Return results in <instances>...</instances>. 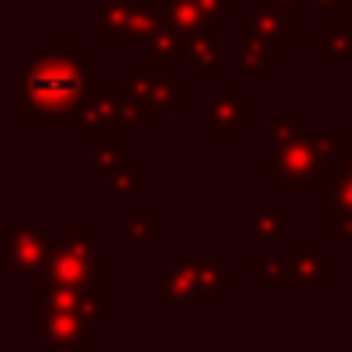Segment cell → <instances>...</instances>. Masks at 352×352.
<instances>
[{"mask_svg":"<svg viewBox=\"0 0 352 352\" xmlns=\"http://www.w3.org/2000/svg\"><path fill=\"white\" fill-rule=\"evenodd\" d=\"M38 335L49 349H73V352H90L94 349V318L76 314V311H45L35 314Z\"/></svg>","mask_w":352,"mask_h":352,"instance_id":"obj_11","label":"cell"},{"mask_svg":"<svg viewBox=\"0 0 352 352\" xmlns=\"http://www.w3.org/2000/svg\"><path fill=\"white\" fill-rule=\"evenodd\" d=\"M328 239L331 242H352V145H345L328 173Z\"/></svg>","mask_w":352,"mask_h":352,"instance_id":"obj_7","label":"cell"},{"mask_svg":"<svg viewBox=\"0 0 352 352\" xmlns=\"http://www.w3.org/2000/svg\"><path fill=\"white\" fill-rule=\"evenodd\" d=\"M252 28H256V32H270V35H276V38H297V25L283 18V8L273 4V0H266V4L256 11Z\"/></svg>","mask_w":352,"mask_h":352,"instance_id":"obj_18","label":"cell"},{"mask_svg":"<svg viewBox=\"0 0 352 352\" xmlns=\"http://www.w3.org/2000/svg\"><path fill=\"white\" fill-rule=\"evenodd\" d=\"M300 135H304V131H300V121H297L294 114L273 118V121H270V152H280V148L294 145Z\"/></svg>","mask_w":352,"mask_h":352,"instance_id":"obj_22","label":"cell"},{"mask_svg":"<svg viewBox=\"0 0 352 352\" xmlns=\"http://www.w3.org/2000/svg\"><path fill=\"white\" fill-rule=\"evenodd\" d=\"M318 8H352V0H314Z\"/></svg>","mask_w":352,"mask_h":352,"instance_id":"obj_26","label":"cell"},{"mask_svg":"<svg viewBox=\"0 0 352 352\" xmlns=\"http://www.w3.org/2000/svg\"><path fill=\"white\" fill-rule=\"evenodd\" d=\"M204 4H208L211 11H221V8H232V4H235V0H204Z\"/></svg>","mask_w":352,"mask_h":352,"instance_id":"obj_27","label":"cell"},{"mask_svg":"<svg viewBox=\"0 0 352 352\" xmlns=\"http://www.w3.org/2000/svg\"><path fill=\"white\" fill-rule=\"evenodd\" d=\"M124 83H128V90H131L135 107L142 111V118L166 114V111H173L176 104H184L187 94H190L184 83H173V76L162 73L159 66H155V69H131Z\"/></svg>","mask_w":352,"mask_h":352,"instance_id":"obj_8","label":"cell"},{"mask_svg":"<svg viewBox=\"0 0 352 352\" xmlns=\"http://www.w3.org/2000/svg\"><path fill=\"white\" fill-rule=\"evenodd\" d=\"M107 273H111L107 259H97L94 252H76L59 242L56 249H49L45 266L32 276L56 287H94V283H107Z\"/></svg>","mask_w":352,"mask_h":352,"instance_id":"obj_6","label":"cell"},{"mask_svg":"<svg viewBox=\"0 0 352 352\" xmlns=\"http://www.w3.org/2000/svg\"><path fill=\"white\" fill-rule=\"evenodd\" d=\"M283 42H287V38H276V35H270V32H256V28H252V35L242 38V45H239L235 66H239V69H266V66L283 52Z\"/></svg>","mask_w":352,"mask_h":352,"instance_id":"obj_14","label":"cell"},{"mask_svg":"<svg viewBox=\"0 0 352 352\" xmlns=\"http://www.w3.org/2000/svg\"><path fill=\"white\" fill-rule=\"evenodd\" d=\"M155 225H159V214L155 211H135V214L124 218V235L131 242H152Z\"/></svg>","mask_w":352,"mask_h":352,"instance_id":"obj_23","label":"cell"},{"mask_svg":"<svg viewBox=\"0 0 352 352\" xmlns=\"http://www.w3.org/2000/svg\"><path fill=\"white\" fill-rule=\"evenodd\" d=\"M124 159H128V155L111 145V135H94V173H97V176H111Z\"/></svg>","mask_w":352,"mask_h":352,"instance_id":"obj_20","label":"cell"},{"mask_svg":"<svg viewBox=\"0 0 352 352\" xmlns=\"http://www.w3.org/2000/svg\"><path fill=\"white\" fill-rule=\"evenodd\" d=\"M107 180H111V194H142V166L124 159Z\"/></svg>","mask_w":352,"mask_h":352,"instance_id":"obj_21","label":"cell"},{"mask_svg":"<svg viewBox=\"0 0 352 352\" xmlns=\"http://www.w3.org/2000/svg\"><path fill=\"white\" fill-rule=\"evenodd\" d=\"M166 25L180 35H204L221 38V21H214L218 11H211L204 0H155Z\"/></svg>","mask_w":352,"mask_h":352,"instance_id":"obj_12","label":"cell"},{"mask_svg":"<svg viewBox=\"0 0 352 352\" xmlns=\"http://www.w3.org/2000/svg\"><path fill=\"white\" fill-rule=\"evenodd\" d=\"M249 228H252V239L256 242H276L283 235V214L280 211H259Z\"/></svg>","mask_w":352,"mask_h":352,"instance_id":"obj_24","label":"cell"},{"mask_svg":"<svg viewBox=\"0 0 352 352\" xmlns=\"http://www.w3.org/2000/svg\"><path fill=\"white\" fill-rule=\"evenodd\" d=\"M311 49H314V56H321L335 73H342V69L349 66V59H352V35H349V28H345L342 21H335L324 35H318V38L311 42Z\"/></svg>","mask_w":352,"mask_h":352,"instance_id":"obj_16","label":"cell"},{"mask_svg":"<svg viewBox=\"0 0 352 352\" xmlns=\"http://www.w3.org/2000/svg\"><path fill=\"white\" fill-rule=\"evenodd\" d=\"M239 280L225 273L208 256H176L162 273L155 300L159 304H218L225 290H235Z\"/></svg>","mask_w":352,"mask_h":352,"instance_id":"obj_2","label":"cell"},{"mask_svg":"<svg viewBox=\"0 0 352 352\" xmlns=\"http://www.w3.org/2000/svg\"><path fill=\"white\" fill-rule=\"evenodd\" d=\"M218 38H204V35H180V52L187 56L190 69H218V52H214Z\"/></svg>","mask_w":352,"mask_h":352,"instance_id":"obj_17","label":"cell"},{"mask_svg":"<svg viewBox=\"0 0 352 352\" xmlns=\"http://www.w3.org/2000/svg\"><path fill=\"white\" fill-rule=\"evenodd\" d=\"M290 287L294 290H321V287H328V270H324V263L318 259V252L307 245V242H300L297 245V252L290 256Z\"/></svg>","mask_w":352,"mask_h":352,"instance_id":"obj_15","label":"cell"},{"mask_svg":"<svg viewBox=\"0 0 352 352\" xmlns=\"http://www.w3.org/2000/svg\"><path fill=\"white\" fill-rule=\"evenodd\" d=\"M80 131L87 135H114V131H135L142 121V111L135 107V97L124 87H94L76 111Z\"/></svg>","mask_w":352,"mask_h":352,"instance_id":"obj_4","label":"cell"},{"mask_svg":"<svg viewBox=\"0 0 352 352\" xmlns=\"http://www.w3.org/2000/svg\"><path fill=\"white\" fill-rule=\"evenodd\" d=\"M324 173H328V159L318 152L311 135H300L294 145L270 152V162H266V176L280 184L287 197H307L324 180Z\"/></svg>","mask_w":352,"mask_h":352,"instance_id":"obj_3","label":"cell"},{"mask_svg":"<svg viewBox=\"0 0 352 352\" xmlns=\"http://www.w3.org/2000/svg\"><path fill=\"white\" fill-rule=\"evenodd\" d=\"M252 273L263 276L273 290H290V259H266V256H256V259H252Z\"/></svg>","mask_w":352,"mask_h":352,"instance_id":"obj_19","label":"cell"},{"mask_svg":"<svg viewBox=\"0 0 352 352\" xmlns=\"http://www.w3.org/2000/svg\"><path fill=\"white\" fill-rule=\"evenodd\" d=\"M45 311H76V314L94 318V321H104L111 314V307H107V283L56 287V283H45V280L32 276V314H45Z\"/></svg>","mask_w":352,"mask_h":352,"instance_id":"obj_5","label":"cell"},{"mask_svg":"<svg viewBox=\"0 0 352 352\" xmlns=\"http://www.w3.org/2000/svg\"><path fill=\"white\" fill-rule=\"evenodd\" d=\"M166 18L155 8H131L128 0H107L94 21V35L100 42L107 38H145L152 28H159Z\"/></svg>","mask_w":352,"mask_h":352,"instance_id":"obj_9","label":"cell"},{"mask_svg":"<svg viewBox=\"0 0 352 352\" xmlns=\"http://www.w3.org/2000/svg\"><path fill=\"white\" fill-rule=\"evenodd\" d=\"M273 4H280V8L287 11V8H294V4H297V0H273Z\"/></svg>","mask_w":352,"mask_h":352,"instance_id":"obj_28","label":"cell"},{"mask_svg":"<svg viewBox=\"0 0 352 352\" xmlns=\"http://www.w3.org/2000/svg\"><path fill=\"white\" fill-rule=\"evenodd\" d=\"M97 59L76 45V38H52L42 56L28 63V69L14 80V111L32 118H69L83 107L94 90Z\"/></svg>","mask_w":352,"mask_h":352,"instance_id":"obj_1","label":"cell"},{"mask_svg":"<svg viewBox=\"0 0 352 352\" xmlns=\"http://www.w3.org/2000/svg\"><path fill=\"white\" fill-rule=\"evenodd\" d=\"M204 128L211 135H245L252 128V104L235 94V87H221L218 97L204 107Z\"/></svg>","mask_w":352,"mask_h":352,"instance_id":"obj_13","label":"cell"},{"mask_svg":"<svg viewBox=\"0 0 352 352\" xmlns=\"http://www.w3.org/2000/svg\"><path fill=\"white\" fill-rule=\"evenodd\" d=\"M4 249V273H38L49 259V232L38 225H8L0 232Z\"/></svg>","mask_w":352,"mask_h":352,"instance_id":"obj_10","label":"cell"},{"mask_svg":"<svg viewBox=\"0 0 352 352\" xmlns=\"http://www.w3.org/2000/svg\"><path fill=\"white\" fill-rule=\"evenodd\" d=\"M94 228H80V225H69L66 232H63V245H69V249H76V252H94Z\"/></svg>","mask_w":352,"mask_h":352,"instance_id":"obj_25","label":"cell"}]
</instances>
